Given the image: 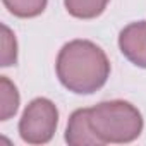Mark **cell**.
<instances>
[{"label": "cell", "mask_w": 146, "mask_h": 146, "mask_svg": "<svg viewBox=\"0 0 146 146\" xmlns=\"http://www.w3.org/2000/svg\"><path fill=\"white\" fill-rule=\"evenodd\" d=\"M110 0H64L67 12L76 19H95L107 9Z\"/></svg>", "instance_id": "cell-6"}, {"label": "cell", "mask_w": 146, "mask_h": 146, "mask_svg": "<svg viewBox=\"0 0 146 146\" xmlns=\"http://www.w3.org/2000/svg\"><path fill=\"white\" fill-rule=\"evenodd\" d=\"M2 67H9L14 65L17 60V41L14 33L2 24Z\"/></svg>", "instance_id": "cell-9"}, {"label": "cell", "mask_w": 146, "mask_h": 146, "mask_svg": "<svg viewBox=\"0 0 146 146\" xmlns=\"http://www.w3.org/2000/svg\"><path fill=\"white\" fill-rule=\"evenodd\" d=\"M65 141L70 146H100L103 144L95 134L90 122V108H78L72 112L65 129Z\"/></svg>", "instance_id": "cell-5"}, {"label": "cell", "mask_w": 146, "mask_h": 146, "mask_svg": "<svg viewBox=\"0 0 146 146\" xmlns=\"http://www.w3.org/2000/svg\"><path fill=\"white\" fill-rule=\"evenodd\" d=\"M90 122L98 139L107 143H131L143 131L141 112L124 100L102 102L90 108Z\"/></svg>", "instance_id": "cell-2"}, {"label": "cell", "mask_w": 146, "mask_h": 146, "mask_svg": "<svg viewBox=\"0 0 146 146\" xmlns=\"http://www.w3.org/2000/svg\"><path fill=\"white\" fill-rule=\"evenodd\" d=\"M2 2L12 16L29 19L40 16L45 11L48 0H2Z\"/></svg>", "instance_id": "cell-8"}, {"label": "cell", "mask_w": 146, "mask_h": 146, "mask_svg": "<svg viewBox=\"0 0 146 146\" xmlns=\"http://www.w3.org/2000/svg\"><path fill=\"white\" fill-rule=\"evenodd\" d=\"M19 108V91L16 84L5 78L0 76V120H9L16 115Z\"/></svg>", "instance_id": "cell-7"}, {"label": "cell", "mask_w": 146, "mask_h": 146, "mask_svg": "<svg viewBox=\"0 0 146 146\" xmlns=\"http://www.w3.org/2000/svg\"><path fill=\"white\" fill-rule=\"evenodd\" d=\"M119 48L129 62L146 69V21L125 26L119 35Z\"/></svg>", "instance_id": "cell-4"}, {"label": "cell", "mask_w": 146, "mask_h": 146, "mask_svg": "<svg viewBox=\"0 0 146 146\" xmlns=\"http://www.w3.org/2000/svg\"><path fill=\"white\" fill-rule=\"evenodd\" d=\"M55 69L60 83L78 95L98 91L110 76L107 53L90 40H72L65 43L58 52Z\"/></svg>", "instance_id": "cell-1"}, {"label": "cell", "mask_w": 146, "mask_h": 146, "mask_svg": "<svg viewBox=\"0 0 146 146\" xmlns=\"http://www.w3.org/2000/svg\"><path fill=\"white\" fill-rule=\"evenodd\" d=\"M58 124V110L48 98H35L23 112L19 120V136L29 144L48 143Z\"/></svg>", "instance_id": "cell-3"}]
</instances>
